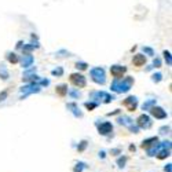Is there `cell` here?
Here are the masks:
<instances>
[{
  "mask_svg": "<svg viewBox=\"0 0 172 172\" xmlns=\"http://www.w3.org/2000/svg\"><path fill=\"white\" fill-rule=\"evenodd\" d=\"M129 150H131V152H135V146L131 145V146H129Z\"/></svg>",
  "mask_w": 172,
  "mask_h": 172,
  "instance_id": "38",
  "label": "cell"
},
{
  "mask_svg": "<svg viewBox=\"0 0 172 172\" xmlns=\"http://www.w3.org/2000/svg\"><path fill=\"white\" fill-rule=\"evenodd\" d=\"M136 123H138L139 128L147 129V128H150V127H152V120H150V117H149L147 114H141V116L138 117V120H136Z\"/></svg>",
  "mask_w": 172,
  "mask_h": 172,
  "instance_id": "8",
  "label": "cell"
},
{
  "mask_svg": "<svg viewBox=\"0 0 172 172\" xmlns=\"http://www.w3.org/2000/svg\"><path fill=\"white\" fill-rule=\"evenodd\" d=\"M134 84V77H125L123 80L120 79H114V81L111 83V91L117 92V94H123V92H128L131 90Z\"/></svg>",
  "mask_w": 172,
  "mask_h": 172,
  "instance_id": "1",
  "label": "cell"
},
{
  "mask_svg": "<svg viewBox=\"0 0 172 172\" xmlns=\"http://www.w3.org/2000/svg\"><path fill=\"white\" fill-rule=\"evenodd\" d=\"M87 63H85V62H77V63H76V68H77V69H80V70H85V69H87Z\"/></svg>",
  "mask_w": 172,
  "mask_h": 172,
  "instance_id": "28",
  "label": "cell"
},
{
  "mask_svg": "<svg viewBox=\"0 0 172 172\" xmlns=\"http://www.w3.org/2000/svg\"><path fill=\"white\" fill-rule=\"evenodd\" d=\"M57 94L59 95V97H65L66 94H68V85L66 84H59V85H57Z\"/></svg>",
  "mask_w": 172,
  "mask_h": 172,
  "instance_id": "16",
  "label": "cell"
},
{
  "mask_svg": "<svg viewBox=\"0 0 172 172\" xmlns=\"http://www.w3.org/2000/svg\"><path fill=\"white\" fill-rule=\"evenodd\" d=\"M85 147H87V141H83V142L80 143V146L77 147V150H79V152H83Z\"/></svg>",
  "mask_w": 172,
  "mask_h": 172,
  "instance_id": "30",
  "label": "cell"
},
{
  "mask_svg": "<svg viewBox=\"0 0 172 172\" xmlns=\"http://www.w3.org/2000/svg\"><path fill=\"white\" fill-rule=\"evenodd\" d=\"M145 62H146L145 55H142V54H136V55H134L132 63L135 66H143V65H145Z\"/></svg>",
  "mask_w": 172,
  "mask_h": 172,
  "instance_id": "14",
  "label": "cell"
},
{
  "mask_svg": "<svg viewBox=\"0 0 172 172\" xmlns=\"http://www.w3.org/2000/svg\"><path fill=\"white\" fill-rule=\"evenodd\" d=\"M119 153H120V149H113V150H111V154H113V156L119 154Z\"/></svg>",
  "mask_w": 172,
  "mask_h": 172,
  "instance_id": "36",
  "label": "cell"
},
{
  "mask_svg": "<svg viewBox=\"0 0 172 172\" xmlns=\"http://www.w3.org/2000/svg\"><path fill=\"white\" fill-rule=\"evenodd\" d=\"M51 75H52V76H58V77H59V76H62V75H63V69H62V68H57V69H54V70L51 72Z\"/></svg>",
  "mask_w": 172,
  "mask_h": 172,
  "instance_id": "25",
  "label": "cell"
},
{
  "mask_svg": "<svg viewBox=\"0 0 172 172\" xmlns=\"http://www.w3.org/2000/svg\"><path fill=\"white\" fill-rule=\"evenodd\" d=\"M168 131H170V127H162V128H160L161 134H168Z\"/></svg>",
  "mask_w": 172,
  "mask_h": 172,
  "instance_id": "34",
  "label": "cell"
},
{
  "mask_svg": "<svg viewBox=\"0 0 172 172\" xmlns=\"http://www.w3.org/2000/svg\"><path fill=\"white\" fill-rule=\"evenodd\" d=\"M154 105H156V99H149V101H146L145 103L142 105V109L143 110H150Z\"/></svg>",
  "mask_w": 172,
  "mask_h": 172,
  "instance_id": "18",
  "label": "cell"
},
{
  "mask_svg": "<svg viewBox=\"0 0 172 172\" xmlns=\"http://www.w3.org/2000/svg\"><path fill=\"white\" fill-rule=\"evenodd\" d=\"M153 66H154V68H160V66H161V61L158 58H156L154 61H153Z\"/></svg>",
  "mask_w": 172,
  "mask_h": 172,
  "instance_id": "32",
  "label": "cell"
},
{
  "mask_svg": "<svg viewBox=\"0 0 172 172\" xmlns=\"http://www.w3.org/2000/svg\"><path fill=\"white\" fill-rule=\"evenodd\" d=\"M90 98L94 102H99V101H103L105 103H109V102L111 101H114L116 98L113 97V95H110V94H107V92H103V91H94V92H91L90 94Z\"/></svg>",
  "mask_w": 172,
  "mask_h": 172,
  "instance_id": "2",
  "label": "cell"
},
{
  "mask_svg": "<svg viewBox=\"0 0 172 172\" xmlns=\"http://www.w3.org/2000/svg\"><path fill=\"white\" fill-rule=\"evenodd\" d=\"M84 106L87 107L88 110H92V109H95V107L98 106V103H97V102H85Z\"/></svg>",
  "mask_w": 172,
  "mask_h": 172,
  "instance_id": "24",
  "label": "cell"
},
{
  "mask_svg": "<svg viewBox=\"0 0 172 172\" xmlns=\"http://www.w3.org/2000/svg\"><path fill=\"white\" fill-rule=\"evenodd\" d=\"M164 171L165 172H172V164H167V165H165Z\"/></svg>",
  "mask_w": 172,
  "mask_h": 172,
  "instance_id": "33",
  "label": "cell"
},
{
  "mask_svg": "<svg viewBox=\"0 0 172 172\" xmlns=\"http://www.w3.org/2000/svg\"><path fill=\"white\" fill-rule=\"evenodd\" d=\"M7 97V91H4V92H2V94H0V102L2 101H4V98Z\"/></svg>",
  "mask_w": 172,
  "mask_h": 172,
  "instance_id": "35",
  "label": "cell"
},
{
  "mask_svg": "<svg viewBox=\"0 0 172 172\" xmlns=\"http://www.w3.org/2000/svg\"><path fill=\"white\" fill-rule=\"evenodd\" d=\"M164 58H165V61H167L168 65H171L172 59H171V52H170V51H164Z\"/></svg>",
  "mask_w": 172,
  "mask_h": 172,
  "instance_id": "27",
  "label": "cell"
},
{
  "mask_svg": "<svg viewBox=\"0 0 172 172\" xmlns=\"http://www.w3.org/2000/svg\"><path fill=\"white\" fill-rule=\"evenodd\" d=\"M156 143H158V138H157V136H153V138L145 139V141L142 142L141 147L142 149H150V147H153V146L156 145Z\"/></svg>",
  "mask_w": 172,
  "mask_h": 172,
  "instance_id": "12",
  "label": "cell"
},
{
  "mask_svg": "<svg viewBox=\"0 0 172 172\" xmlns=\"http://www.w3.org/2000/svg\"><path fill=\"white\" fill-rule=\"evenodd\" d=\"M7 59H8V62H11V63H17L20 59H18V55L17 54H14V52H10L7 55Z\"/></svg>",
  "mask_w": 172,
  "mask_h": 172,
  "instance_id": "21",
  "label": "cell"
},
{
  "mask_svg": "<svg viewBox=\"0 0 172 172\" xmlns=\"http://www.w3.org/2000/svg\"><path fill=\"white\" fill-rule=\"evenodd\" d=\"M97 125H98V132H99L101 135H109V134L113 131V125H111V123H109V121L97 124Z\"/></svg>",
  "mask_w": 172,
  "mask_h": 172,
  "instance_id": "10",
  "label": "cell"
},
{
  "mask_svg": "<svg viewBox=\"0 0 172 172\" xmlns=\"http://www.w3.org/2000/svg\"><path fill=\"white\" fill-rule=\"evenodd\" d=\"M85 168V164L84 162H77L75 167V170H73V172H83V170Z\"/></svg>",
  "mask_w": 172,
  "mask_h": 172,
  "instance_id": "22",
  "label": "cell"
},
{
  "mask_svg": "<svg viewBox=\"0 0 172 172\" xmlns=\"http://www.w3.org/2000/svg\"><path fill=\"white\" fill-rule=\"evenodd\" d=\"M0 79H3V80H7L8 79V72L3 65L0 66Z\"/></svg>",
  "mask_w": 172,
  "mask_h": 172,
  "instance_id": "20",
  "label": "cell"
},
{
  "mask_svg": "<svg viewBox=\"0 0 172 172\" xmlns=\"http://www.w3.org/2000/svg\"><path fill=\"white\" fill-rule=\"evenodd\" d=\"M41 85L39 83H30V84L28 85H24V87L21 88V95H22V99H24L25 97H28L29 94H36V92H40L41 90Z\"/></svg>",
  "mask_w": 172,
  "mask_h": 172,
  "instance_id": "4",
  "label": "cell"
},
{
  "mask_svg": "<svg viewBox=\"0 0 172 172\" xmlns=\"http://www.w3.org/2000/svg\"><path fill=\"white\" fill-rule=\"evenodd\" d=\"M150 113H152L153 117H156V119H160V120L167 119V111L160 106H153L150 109Z\"/></svg>",
  "mask_w": 172,
  "mask_h": 172,
  "instance_id": "11",
  "label": "cell"
},
{
  "mask_svg": "<svg viewBox=\"0 0 172 172\" xmlns=\"http://www.w3.org/2000/svg\"><path fill=\"white\" fill-rule=\"evenodd\" d=\"M70 83L73 85H76V87H79V88L85 87V84H87L85 77L83 75H80V73H72L70 75Z\"/></svg>",
  "mask_w": 172,
  "mask_h": 172,
  "instance_id": "6",
  "label": "cell"
},
{
  "mask_svg": "<svg viewBox=\"0 0 172 172\" xmlns=\"http://www.w3.org/2000/svg\"><path fill=\"white\" fill-rule=\"evenodd\" d=\"M68 110H70L76 117H83V113L80 111V109L77 107V105H76V103H68Z\"/></svg>",
  "mask_w": 172,
  "mask_h": 172,
  "instance_id": "15",
  "label": "cell"
},
{
  "mask_svg": "<svg viewBox=\"0 0 172 172\" xmlns=\"http://www.w3.org/2000/svg\"><path fill=\"white\" fill-rule=\"evenodd\" d=\"M39 47V44H26V46H24V48H22V51H24V54H30V51L32 50H34V48H37Z\"/></svg>",
  "mask_w": 172,
  "mask_h": 172,
  "instance_id": "19",
  "label": "cell"
},
{
  "mask_svg": "<svg viewBox=\"0 0 172 172\" xmlns=\"http://www.w3.org/2000/svg\"><path fill=\"white\" fill-rule=\"evenodd\" d=\"M127 72V68L125 66H120V65H113L110 66V73L114 79H121L123 75Z\"/></svg>",
  "mask_w": 172,
  "mask_h": 172,
  "instance_id": "9",
  "label": "cell"
},
{
  "mask_svg": "<svg viewBox=\"0 0 172 172\" xmlns=\"http://www.w3.org/2000/svg\"><path fill=\"white\" fill-rule=\"evenodd\" d=\"M123 105L127 107L129 111H135L138 107V98L136 97H128L123 101Z\"/></svg>",
  "mask_w": 172,
  "mask_h": 172,
  "instance_id": "7",
  "label": "cell"
},
{
  "mask_svg": "<svg viewBox=\"0 0 172 172\" xmlns=\"http://www.w3.org/2000/svg\"><path fill=\"white\" fill-rule=\"evenodd\" d=\"M125 162H127V157H120L119 160H117V164H119L120 168H124V167H125Z\"/></svg>",
  "mask_w": 172,
  "mask_h": 172,
  "instance_id": "26",
  "label": "cell"
},
{
  "mask_svg": "<svg viewBox=\"0 0 172 172\" xmlns=\"http://www.w3.org/2000/svg\"><path fill=\"white\" fill-rule=\"evenodd\" d=\"M143 52H146V54H149V55H154V52H153V50L152 48H149V47H143Z\"/></svg>",
  "mask_w": 172,
  "mask_h": 172,
  "instance_id": "31",
  "label": "cell"
},
{
  "mask_svg": "<svg viewBox=\"0 0 172 172\" xmlns=\"http://www.w3.org/2000/svg\"><path fill=\"white\" fill-rule=\"evenodd\" d=\"M32 63H33V57L30 55V54H24V57H22L21 59V65L22 68H29V66H32Z\"/></svg>",
  "mask_w": 172,
  "mask_h": 172,
  "instance_id": "13",
  "label": "cell"
},
{
  "mask_svg": "<svg viewBox=\"0 0 172 172\" xmlns=\"http://www.w3.org/2000/svg\"><path fill=\"white\" fill-rule=\"evenodd\" d=\"M117 121H119V124H121V125L128 127L129 131L134 132V134H138V132H139V127L134 124V120L131 119V117H128V116H121V117H119V120H117Z\"/></svg>",
  "mask_w": 172,
  "mask_h": 172,
  "instance_id": "5",
  "label": "cell"
},
{
  "mask_svg": "<svg viewBox=\"0 0 172 172\" xmlns=\"http://www.w3.org/2000/svg\"><path fill=\"white\" fill-rule=\"evenodd\" d=\"M91 77L97 84H105L106 83V75L102 68H94L91 69Z\"/></svg>",
  "mask_w": 172,
  "mask_h": 172,
  "instance_id": "3",
  "label": "cell"
},
{
  "mask_svg": "<svg viewBox=\"0 0 172 172\" xmlns=\"http://www.w3.org/2000/svg\"><path fill=\"white\" fill-rule=\"evenodd\" d=\"M105 156H106V154H105V152H103V150L99 152V157H101V158H105Z\"/></svg>",
  "mask_w": 172,
  "mask_h": 172,
  "instance_id": "37",
  "label": "cell"
},
{
  "mask_svg": "<svg viewBox=\"0 0 172 172\" xmlns=\"http://www.w3.org/2000/svg\"><path fill=\"white\" fill-rule=\"evenodd\" d=\"M152 80L154 83H160L162 80V75H161V73H154V75L152 76Z\"/></svg>",
  "mask_w": 172,
  "mask_h": 172,
  "instance_id": "23",
  "label": "cell"
},
{
  "mask_svg": "<svg viewBox=\"0 0 172 172\" xmlns=\"http://www.w3.org/2000/svg\"><path fill=\"white\" fill-rule=\"evenodd\" d=\"M68 92H69V94H70V97H73V98H79V97H80V95H81L79 91H73V90H69Z\"/></svg>",
  "mask_w": 172,
  "mask_h": 172,
  "instance_id": "29",
  "label": "cell"
},
{
  "mask_svg": "<svg viewBox=\"0 0 172 172\" xmlns=\"http://www.w3.org/2000/svg\"><path fill=\"white\" fill-rule=\"evenodd\" d=\"M157 158L158 160H164V158H167L168 156H171V149H162V150L157 152Z\"/></svg>",
  "mask_w": 172,
  "mask_h": 172,
  "instance_id": "17",
  "label": "cell"
}]
</instances>
